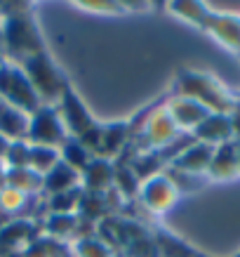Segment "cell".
Listing matches in <instances>:
<instances>
[{
    "instance_id": "cell-12",
    "label": "cell",
    "mask_w": 240,
    "mask_h": 257,
    "mask_svg": "<svg viewBox=\"0 0 240 257\" xmlns=\"http://www.w3.org/2000/svg\"><path fill=\"white\" fill-rule=\"evenodd\" d=\"M235 147H238V165H240V142L235 140Z\"/></svg>"
},
{
    "instance_id": "cell-9",
    "label": "cell",
    "mask_w": 240,
    "mask_h": 257,
    "mask_svg": "<svg viewBox=\"0 0 240 257\" xmlns=\"http://www.w3.org/2000/svg\"><path fill=\"white\" fill-rule=\"evenodd\" d=\"M174 182L167 177H155L153 182H148L146 187V201L151 208H167L174 201Z\"/></svg>"
},
{
    "instance_id": "cell-13",
    "label": "cell",
    "mask_w": 240,
    "mask_h": 257,
    "mask_svg": "<svg viewBox=\"0 0 240 257\" xmlns=\"http://www.w3.org/2000/svg\"><path fill=\"white\" fill-rule=\"evenodd\" d=\"M235 99H238V104H240V94H235Z\"/></svg>"
},
{
    "instance_id": "cell-6",
    "label": "cell",
    "mask_w": 240,
    "mask_h": 257,
    "mask_svg": "<svg viewBox=\"0 0 240 257\" xmlns=\"http://www.w3.org/2000/svg\"><path fill=\"white\" fill-rule=\"evenodd\" d=\"M207 172H209V177H214V179H231V177H235V175H240L238 147H235V140L214 147L212 163H209Z\"/></svg>"
},
{
    "instance_id": "cell-8",
    "label": "cell",
    "mask_w": 240,
    "mask_h": 257,
    "mask_svg": "<svg viewBox=\"0 0 240 257\" xmlns=\"http://www.w3.org/2000/svg\"><path fill=\"white\" fill-rule=\"evenodd\" d=\"M212 154H214V147L195 142L193 147H186L184 154L177 158V168L181 172H188V175H202L209 170Z\"/></svg>"
},
{
    "instance_id": "cell-10",
    "label": "cell",
    "mask_w": 240,
    "mask_h": 257,
    "mask_svg": "<svg viewBox=\"0 0 240 257\" xmlns=\"http://www.w3.org/2000/svg\"><path fill=\"white\" fill-rule=\"evenodd\" d=\"M76 179V170L71 165H55L52 170L47 172L45 184L57 194H64L66 189H71V182Z\"/></svg>"
},
{
    "instance_id": "cell-4",
    "label": "cell",
    "mask_w": 240,
    "mask_h": 257,
    "mask_svg": "<svg viewBox=\"0 0 240 257\" xmlns=\"http://www.w3.org/2000/svg\"><path fill=\"white\" fill-rule=\"evenodd\" d=\"M207 31L221 43L224 47L240 55V17L235 15H214L209 17Z\"/></svg>"
},
{
    "instance_id": "cell-2",
    "label": "cell",
    "mask_w": 240,
    "mask_h": 257,
    "mask_svg": "<svg viewBox=\"0 0 240 257\" xmlns=\"http://www.w3.org/2000/svg\"><path fill=\"white\" fill-rule=\"evenodd\" d=\"M0 94L22 111H33L38 104V92L31 85L29 76H22V71L15 66H0Z\"/></svg>"
},
{
    "instance_id": "cell-7",
    "label": "cell",
    "mask_w": 240,
    "mask_h": 257,
    "mask_svg": "<svg viewBox=\"0 0 240 257\" xmlns=\"http://www.w3.org/2000/svg\"><path fill=\"white\" fill-rule=\"evenodd\" d=\"M29 133L36 142H40L43 147H50V144H57L62 142L64 133L62 125L57 120V113L52 109H40L33 118V123H29Z\"/></svg>"
},
{
    "instance_id": "cell-1",
    "label": "cell",
    "mask_w": 240,
    "mask_h": 257,
    "mask_svg": "<svg viewBox=\"0 0 240 257\" xmlns=\"http://www.w3.org/2000/svg\"><path fill=\"white\" fill-rule=\"evenodd\" d=\"M181 97L200 101L212 113H226L231 116L238 109V99L231 94L214 76L207 73H184L181 76Z\"/></svg>"
},
{
    "instance_id": "cell-3",
    "label": "cell",
    "mask_w": 240,
    "mask_h": 257,
    "mask_svg": "<svg viewBox=\"0 0 240 257\" xmlns=\"http://www.w3.org/2000/svg\"><path fill=\"white\" fill-rule=\"evenodd\" d=\"M195 140L209 147H219L226 142H233L235 130H233V118L226 113H209L198 127L193 130Z\"/></svg>"
},
{
    "instance_id": "cell-5",
    "label": "cell",
    "mask_w": 240,
    "mask_h": 257,
    "mask_svg": "<svg viewBox=\"0 0 240 257\" xmlns=\"http://www.w3.org/2000/svg\"><path fill=\"white\" fill-rule=\"evenodd\" d=\"M174 120L177 127H188V130H195L198 125L205 120V118L212 113L207 106H202L200 101L191 99V97H179L177 101H172L170 111H167Z\"/></svg>"
},
{
    "instance_id": "cell-11",
    "label": "cell",
    "mask_w": 240,
    "mask_h": 257,
    "mask_svg": "<svg viewBox=\"0 0 240 257\" xmlns=\"http://www.w3.org/2000/svg\"><path fill=\"white\" fill-rule=\"evenodd\" d=\"M57 163V151L52 147H33L31 149V161L29 165H33L36 170H52Z\"/></svg>"
}]
</instances>
